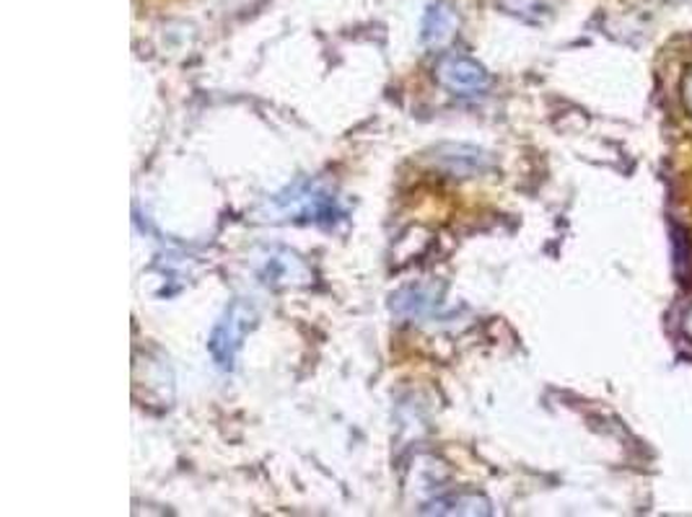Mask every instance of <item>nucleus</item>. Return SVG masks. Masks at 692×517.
Segmentation results:
<instances>
[{"label": "nucleus", "instance_id": "1", "mask_svg": "<svg viewBox=\"0 0 692 517\" xmlns=\"http://www.w3.org/2000/svg\"><path fill=\"white\" fill-rule=\"evenodd\" d=\"M257 324V308L252 301L247 297H237L225 305L223 316L215 321L213 332H210L208 339V352L213 357V363L218 371L231 373L233 365H237V357L241 347H244L247 334L252 332V326Z\"/></svg>", "mask_w": 692, "mask_h": 517}, {"label": "nucleus", "instance_id": "2", "mask_svg": "<svg viewBox=\"0 0 692 517\" xmlns=\"http://www.w3.org/2000/svg\"><path fill=\"white\" fill-rule=\"evenodd\" d=\"M275 205L280 213L307 217V221L311 223L332 225L334 217H342L338 202H334L332 194L317 190V186H311L307 182L295 184L293 190H288L285 194H278Z\"/></svg>", "mask_w": 692, "mask_h": 517}, {"label": "nucleus", "instance_id": "3", "mask_svg": "<svg viewBox=\"0 0 692 517\" xmlns=\"http://www.w3.org/2000/svg\"><path fill=\"white\" fill-rule=\"evenodd\" d=\"M428 161L443 174L454 179H474L493 169V155L478 145L467 143H441L435 145Z\"/></svg>", "mask_w": 692, "mask_h": 517}, {"label": "nucleus", "instance_id": "4", "mask_svg": "<svg viewBox=\"0 0 692 517\" xmlns=\"http://www.w3.org/2000/svg\"><path fill=\"white\" fill-rule=\"evenodd\" d=\"M439 83L443 89L457 93V97H478L490 89V73L485 65L478 60L467 58V54H447L439 62Z\"/></svg>", "mask_w": 692, "mask_h": 517}, {"label": "nucleus", "instance_id": "5", "mask_svg": "<svg viewBox=\"0 0 692 517\" xmlns=\"http://www.w3.org/2000/svg\"><path fill=\"white\" fill-rule=\"evenodd\" d=\"M459 27V19L454 8L447 3H431L423 16V27H420V37L428 47L447 44Z\"/></svg>", "mask_w": 692, "mask_h": 517}, {"label": "nucleus", "instance_id": "6", "mask_svg": "<svg viewBox=\"0 0 692 517\" xmlns=\"http://www.w3.org/2000/svg\"><path fill=\"white\" fill-rule=\"evenodd\" d=\"M423 515H490L493 513V505L490 499L482 495H470V491H459V495H447V497H435L433 503H428Z\"/></svg>", "mask_w": 692, "mask_h": 517}, {"label": "nucleus", "instance_id": "7", "mask_svg": "<svg viewBox=\"0 0 692 517\" xmlns=\"http://www.w3.org/2000/svg\"><path fill=\"white\" fill-rule=\"evenodd\" d=\"M498 6L513 19L526 23H544L552 13V0H498Z\"/></svg>", "mask_w": 692, "mask_h": 517}, {"label": "nucleus", "instance_id": "8", "mask_svg": "<svg viewBox=\"0 0 692 517\" xmlns=\"http://www.w3.org/2000/svg\"><path fill=\"white\" fill-rule=\"evenodd\" d=\"M682 328H684V334H688L690 339H692V308L688 311V316H684V321H682Z\"/></svg>", "mask_w": 692, "mask_h": 517}, {"label": "nucleus", "instance_id": "9", "mask_svg": "<svg viewBox=\"0 0 692 517\" xmlns=\"http://www.w3.org/2000/svg\"><path fill=\"white\" fill-rule=\"evenodd\" d=\"M684 101H688V107L692 109V75L688 78V85H684Z\"/></svg>", "mask_w": 692, "mask_h": 517}]
</instances>
